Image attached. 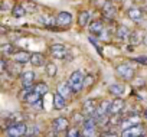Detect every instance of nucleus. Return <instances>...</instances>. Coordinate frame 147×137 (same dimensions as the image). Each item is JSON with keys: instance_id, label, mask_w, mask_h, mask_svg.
Instances as JSON below:
<instances>
[{"instance_id": "obj_42", "label": "nucleus", "mask_w": 147, "mask_h": 137, "mask_svg": "<svg viewBox=\"0 0 147 137\" xmlns=\"http://www.w3.org/2000/svg\"><path fill=\"white\" fill-rule=\"evenodd\" d=\"M143 137H144V136H143Z\"/></svg>"}, {"instance_id": "obj_7", "label": "nucleus", "mask_w": 147, "mask_h": 137, "mask_svg": "<svg viewBox=\"0 0 147 137\" xmlns=\"http://www.w3.org/2000/svg\"><path fill=\"white\" fill-rule=\"evenodd\" d=\"M49 53L55 59H65L68 56V49L62 43H52L49 46Z\"/></svg>"}, {"instance_id": "obj_24", "label": "nucleus", "mask_w": 147, "mask_h": 137, "mask_svg": "<svg viewBox=\"0 0 147 137\" xmlns=\"http://www.w3.org/2000/svg\"><path fill=\"white\" fill-rule=\"evenodd\" d=\"M38 20L46 28H52L55 25V16H51V15H40Z\"/></svg>"}, {"instance_id": "obj_6", "label": "nucleus", "mask_w": 147, "mask_h": 137, "mask_svg": "<svg viewBox=\"0 0 147 137\" xmlns=\"http://www.w3.org/2000/svg\"><path fill=\"white\" fill-rule=\"evenodd\" d=\"M72 25V15L69 12H59L55 16V26L66 29Z\"/></svg>"}, {"instance_id": "obj_20", "label": "nucleus", "mask_w": 147, "mask_h": 137, "mask_svg": "<svg viewBox=\"0 0 147 137\" xmlns=\"http://www.w3.org/2000/svg\"><path fill=\"white\" fill-rule=\"evenodd\" d=\"M91 23V12L90 10H81L78 13V25L80 28H87Z\"/></svg>"}, {"instance_id": "obj_19", "label": "nucleus", "mask_w": 147, "mask_h": 137, "mask_svg": "<svg viewBox=\"0 0 147 137\" xmlns=\"http://www.w3.org/2000/svg\"><path fill=\"white\" fill-rule=\"evenodd\" d=\"M30 56H32V53H29L28 51H18V52L13 55V61H15L16 63L23 65V63L30 62Z\"/></svg>"}, {"instance_id": "obj_25", "label": "nucleus", "mask_w": 147, "mask_h": 137, "mask_svg": "<svg viewBox=\"0 0 147 137\" xmlns=\"http://www.w3.org/2000/svg\"><path fill=\"white\" fill-rule=\"evenodd\" d=\"M65 105H66V100L61 94L55 92V95H53V107L56 110H62V108H65Z\"/></svg>"}, {"instance_id": "obj_23", "label": "nucleus", "mask_w": 147, "mask_h": 137, "mask_svg": "<svg viewBox=\"0 0 147 137\" xmlns=\"http://www.w3.org/2000/svg\"><path fill=\"white\" fill-rule=\"evenodd\" d=\"M28 15V12H26V9L23 7V5L22 3H18V5H15V7L12 9V16L13 18H23V16H26Z\"/></svg>"}, {"instance_id": "obj_16", "label": "nucleus", "mask_w": 147, "mask_h": 137, "mask_svg": "<svg viewBox=\"0 0 147 137\" xmlns=\"http://www.w3.org/2000/svg\"><path fill=\"white\" fill-rule=\"evenodd\" d=\"M97 107H98V104L95 103V100H87L82 104V114L85 117H94V114L97 111Z\"/></svg>"}, {"instance_id": "obj_41", "label": "nucleus", "mask_w": 147, "mask_h": 137, "mask_svg": "<svg viewBox=\"0 0 147 137\" xmlns=\"http://www.w3.org/2000/svg\"><path fill=\"white\" fill-rule=\"evenodd\" d=\"M80 137H82V136H80Z\"/></svg>"}, {"instance_id": "obj_27", "label": "nucleus", "mask_w": 147, "mask_h": 137, "mask_svg": "<svg viewBox=\"0 0 147 137\" xmlns=\"http://www.w3.org/2000/svg\"><path fill=\"white\" fill-rule=\"evenodd\" d=\"M35 91L40 95V97H43L45 94H48L49 92V87H48V84L46 82H36L35 84Z\"/></svg>"}, {"instance_id": "obj_39", "label": "nucleus", "mask_w": 147, "mask_h": 137, "mask_svg": "<svg viewBox=\"0 0 147 137\" xmlns=\"http://www.w3.org/2000/svg\"><path fill=\"white\" fill-rule=\"evenodd\" d=\"M144 45L147 46V35H146V39H144Z\"/></svg>"}, {"instance_id": "obj_11", "label": "nucleus", "mask_w": 147, "mask_h": 137, "mask_svg": "<svg viewBox=\"0 0 147 137\" xmlns=\"http://www.w3.org/2000/svg\"><path fill=\"white\" fill-rule=\"evenodd\" d=\"M131 32L133 30H130L125 25H118L117 28H115V30H114V35H115V38L118 39V40H121V42H130V36H131Z\"/></svg>"}, {"instance_id": "obj_38", "label": "nucleus", "mask_w": 147, "mask_h": 137, "mask_svg": "<svg viewBox=\"0 0 147 137\" xmlns=\"http://www.w3.org/2000/svg\"><path fill=\"white\" fill-rule=\"evenodd\" d=\"M108 2H113V3H118L120 0H108Z\"/></svg>"}, {"instance_id": "obj_29", "label": "nucleus", "mask_w": 147, "mask_h": 137, "mask_svg": "<svg viewBox=\"0 0 147 137\" xmlns=\"http://www.w3.org/2000/svg\"><path fill=\"white\" fill-rule=\"evenodd\" d=\"M22 5H23V7L26 9L28 13H36L38 12V5L35 2H32V0H25Z\"/></svg>"}, {"instance_id": "obj_36", "label": "nucleus", "mask_w": 147, "mask_h": 137, "mask_svg": "<svg viewBox=\"0 0 147 137\" xmlns=\"http://www.w3.org/2000/svg\"><path fill=\"white\" fill-rule=\"evenodd\" d=\"M101 137H118L115 131H104L101 133Z\"/></svg>"}, {"instance_id": "obj_3", "label": "nucleus", "mask_w": 147, "mask_h": 137, "mask_svg": "<svg viewBox=\"0 0 147 137\" xmlns=\"http://www.w3.org/2000/svg\"><path fill=\"white\" fill-rule=\"evenodd\" d=\"M26 131H28V124L23 121L16 123L5 130L6 137H26Z\"/></svg>"}, {"instance_id": "obj_21", "label": "nucleus", "mask_w": 147, "mask_h": 137, "mask_svg": "<svg viewBox=\"0 0 147 137\" xmlns=\"http://www.w3.org/2000/svg\"><path fill=\"white\" fill-rule=\"evenodd\" d=\"M124 91H125V87L123 84H118V82H114V84H111L108 87V92L111 95H114L115 98H120L124 94Z\"/></svg>"}, {"instance_id": "obj_22", "label": "nucleus", "mask_w": 147, "mask_h": 137, "mask_svg": "<svg viewBox=\"0 0 147 137\" xmlns=\"http://www.w3.org/2000/svg\"><path fill=\"white\" fill-rule=\"evenodd\" d=\"M0 51H2V55H3L5 58H9V56L13 58V55L18 52V51L15 49V45H12V43H3L2 48H0Z\"/></svg>"}, {"instance_id": "obj_12", "label": "nucleus", "mask_w": 147, "mask_h": 137, "mask_svg": "<svg viewBox=\"0 0 147 137\" xmlns=\"http://www.w3.org/2000/svg\"><path fill=\"white\" fill-rule=\"evenodd\" d=\"M146 32L143 29H136L131 32V36H130V45L133 46H140V45H144V39H146Z\"/></svg>"}, {"instance_id": "obj_2", "label": "nucleus", "mask_w": 147, "mask_h": 137, "mask_svg": "<svg viewBox=\"0 0 147 137\" xmlns=\"http://www.w3.org/2000/svg\"><path fill=\"white\" fill-rule=\"evenodd\" d=\"M115 72L124 81H133L134 77H136V70L130 63H120V65H117L115 66Z\"/></svg>"}, {"instance_id": "obj_13", "label": "nucleus", "mask_w": 147, "mask_h": 137, "mask_svg": "<svg viewBox=\"0 0 147 137\" xmlns=\"http://www.w3.org/2000/svg\"><path fill=\"white\" fill-rule=\"evenodd\" d=\"M35 80L36 75L33 71H25L20 74V84L22 88H28V87H35Z\"/></svg>"}, {"instance_id": "obj_8", "label": "nucleus", "mask_w": 147, "mask_h": 137, "mask_svg": "<svg viewBox=\"0 0 147 137\" xmlns=\"http://www.w3.org/2000/svg\"><path fill=\"white\" fill-rule=\"evenodd\" d=\"M52 130H53V133L56 136L61 134V133H63V131H68L69 130V121H68V118H65V117L55 118L52 121Z\"/></svg>"}, {"instance_id": "obj_9", "label": "nucleus", "mask_w": 147, "mask_h": 137, "mask_svg": "<svg viewBox=\"0 0 147 137\" xmlns=\"http://www.w3.org/2000/svg\"><path fill=\"white\" fill-rule=\"evenodd\" d=\"M144 136V127L143 124H137V126H133L130 128H125L121 131V136L120 137H143Z\"/></svg>"}, {"instance_id": "obj_14", "label": "nucleus", "mask_w": 147, "mask_h": 137, "mask_svg": "<svg viewBox=\"0 0 147 137\" xmlns=\"http://www.w3.org/2000/svg\"><path fill=\"white\" fill-rule=\"evenodd\" d=\"M137 124H140V114L134 113V114H127V117L123 118V123L120 127L123 130H125V128H130V127L137 126Z\"/></svg>"}, {"instance_id": "obj_5", "label": "nucleus", "mask_w": 147, "mask_h": 137, "mask_svg": "<svg viewBox=\"0 0 147 137\" xmlns=\"http://www.w3.org/2000/svg\"><path fill=\"white\" fill-rule=\"evenodd\" d=\"M127 16L134 23H141L144 20V18H146V13H144L143 7H140V6H131V7L127 9Z\"/></svg>"}, {"instance_id": "obj_15", "label": "nucleus", "mask_w": 147, "mask_h": 137, "mask_svg": "<svg viewBox=\"0 0 147 137\" xmlns=\"http://www.w3.org/2000/svg\"><path fill=\"white\" fill-rule=\"evenodd\" d=\"M124 108H125V103L121 98H114L110 105V115H118L124 111Z\"/></svg>"}, {"instance_id": "obj_4", "label": "nucleus", "mask_w": 147, "mask_h": 137, "mask_svg": "<svg viewBox=\"0 0 147 137\" xmlns=\"http://www.w3.org/2000/svg\"><path fill=\"white\" fill-rule=\"evenodd\" d=\"M101 15L104 16V19L105 20H108V22H113L114 19H115V16H117V13H118V10H117V6H115V3H113V2H107L101 6Z\"/></svg>"}, {"instance_id": "obj_10", "label": "nucleus", "mask_w": 147, "mask_h": 137, "mask_svg": "<svg viewBox=\"0 0 147 137\" xmlns=\"http://www.w3.org/2000/svg\"><path fill=\"white\" fill-rule=\"evenodd\" d=\"M88 30H90V33H91L92 36L101 38L102 33L105 32V25H104L102 20H92V22L90 23V26H88Z\"/></svg>"}, {"instance_id": "obj_34", "label": "nucleus", "mask_w": 147, "mask_h": 137, "mask_svg": "<svg viewBox=\"0 0 147 137\" xmlns=\"http://www.w3.org/2000/svg\"><path fill=\"white\" fill-rule=\"evenodd\" d=\"M7 70H9V68H7V61L3 56L2 59H0V71H2V72H7Z\"/></svg>"}, {"instance_id": "obj_1", "label": "nucleus", "mask_w": 147, "mask_h": 137, "mask_svg": "<svg viewBox=\"0 0 147 137\" xmlns=\"http://www.w3.org/2000/svg\"><path fill=\"white\" fill-rule=\"evenodd\" d=\"M68 82H69L74 94H78V92H81L85 88V74L81 72V71H74L69 75Z\"/></svg>"}, {"instance_id": "obj_40", "label": "nucleus", "mask_w": 147, "mask_h": 137, "mask_svg": "<svg viewBox=\"0 0 147 137\" xmlns=\"http://www.w3.org/2000/svg\"><path fill=\"white\" fill-rule=\"evenodd\" d=\"M146 117H147V111H146Z\"/></svg>"}, {"instance_id": "obj_30", "label": "nucleus", "mask_w": 147, "mask_h": 137, "mask_svg": "<svg viewBox=\"0 0 147 137\" xmlns=\"http://www.w3.org/2000/svg\"><path fill=\"white\" fill-rule=\"evenodd\" d=\"M40 134L39 126L38 124H30L28 126V131H26V137H38Z\"/></svg>"}, {"instance_id": "obj_33", "label": "nucleus", "mask_w": 147, "mask_h": 137, "mask_svg": "<svg viewBox=\"0 0 147 137\" xmlns=\"http://www.w3.org/2000/svg\"><path fill=\"white\" fill-rule=\"evenodd\" d=\"M133 61H134V62H137V63H141V65H147V55L136 56V58H133Z\"/></svg>"}, {"instance_id": "obj_32", "label": "nucleus", "mask_w": 147, "mask_h": 137, "mask_svg": "<svg viewBox=\"0 0 147 137\" xmlns=\"http://www.w3.org/2000/svg\"><path fill=\"white\" fill-rule=\"evenodd\" d=\"M81 136V131L77 128V127H72L66 131V136L65 137H80Z\"/></svg>"}, {"instance_id": "obj_28", "label": "nucleus", "mask_w": 147, "mask_h": 137, "mask_svg": "<svg viewBox=\"0 0 147 137\" xmlns=\"http://www.w3.org/2000/svg\"><path fill=\"white\" fill-rule=\"evenodd\" d=\"M81 136L82 137H101V133L97 131V128H81Z\"/></svg>"}, {"instance_id": "obj_18", "label": "nucleus", "mask_w": 147, "mask_h": 137, "mask_svg": "<svg viewBox=\"0 0 147 137\" xmlns=\"http://www.w3.org/2000/svg\"><path fill=\"white\" fill-rule=\"evenodd\" d=\"M30 63L35 66V68H40L43 65H46V56L40 52H33L32 56H30Z\"/></svg>"}, {"instance_id": "obj_31", "label": "nucleus", "mask_w": 147, "mask_h": 137, "mask_svg": "<svg viewBox=\"0 0 147 137\" xmlns=\"http://www.w3.org/2000/svg\"><path fill=\"white\" fill-rule=\"evenodd\" d=\"M45 66H46V68H45V71H46V75H48V77L53 78V77L58 74V68H56V65H55L53 62H48Z\"/></svg>"}, {"instance_id": "obj_17", "label": "nucleus", "mask_w": 147, "mask_h": 137, "mask_svg": "<svg viewBox=\"0 0 147 137\" xmlns=\"http://www.w3.org/2000/svg\"><path fill=\"white\" fill-rule=\"evenodd\" d=\"M56 92H58V94H61L65 100H69V98L72 97V94H74V91H72V88H71V85H69V82H68V81L61 82V84L58 85Z\"/></svg>"}, {"instance_id": "obj_37", "label": "nucleus", "mask_w": 147, "mask_h": 137, "mask_svg": "<svg viewBox=\"0 0 147 137\" xmlns=\"http://www.w3.org/2000/svg\"><path fill=\"white\" fill-rule=\"evenodd\" d=\"M143 10H144V13L147 15V5H146V6H143Z\"/></svg>"}, {"instance_id": "obj_26", "label": "nucleus", "mask_w": 147, "mask_h": 137, "mask_svg": "<svg viewBox=\"0 0 147 137\" xmlns=\"http://www.w3.org/2000/svg\"><path fill=\"white\" fill-rule=\"evenodd\" d=\"M40 100H42V97H40L36 91H32V92H30V94H29L23 101H25L26 104H29V105H35V104H36V103H39Z\"/></svg>"}, {"instance_id": "obj_35", "label": "nucleus", "mask_w": 147, "mask_h": 137, "mask_svg": "<svg viewBox=\"0 0 147 137\" xmlns=\"http://www.w3.org/2000/svg\"><path fill=\"white\" fill-rule=\"evenodd\" d=\"M94 75L92 74H90V75H85V88H88L91 84H94Z\"/></svg>"}]
</instances>
